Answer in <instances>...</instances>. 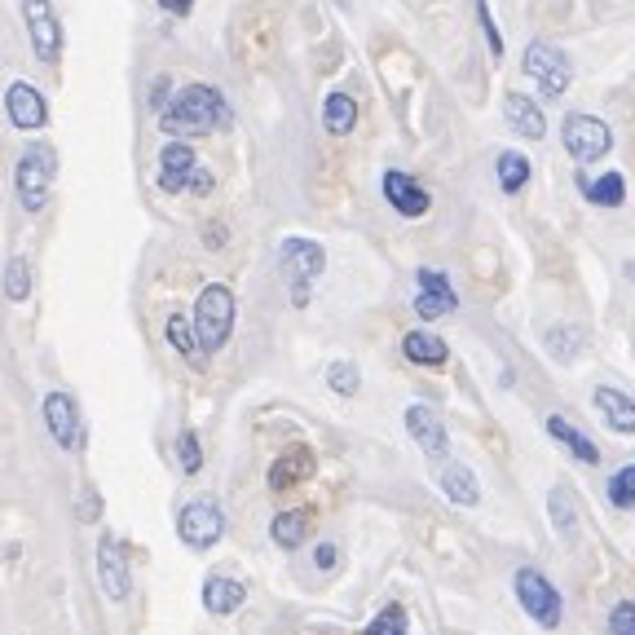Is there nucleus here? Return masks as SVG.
<instances>
[{"label":"nucleus","mask_w":635,"mask_h":635,"mask_svg":"<svg viewBox=\"0 0 635 635\" xmlns=\"http://www.w3.org/2000/svg\"><path fill=\"white\" fill-rule=\"evenodd\" d=\"M159 128L168 137H204L217 128H230V102L221 89L212 84H186L164 111H159Z\"/></svg>","instance_id":"obj_1"},{"label":"nucleus","mask_w":635,"mask_h":635,"mask_svg":"<svg viewBox=\"0 0 635 635\" xmlns=\"http://www.w3.org/2000/svg\"><path fill=\"white\" fill-rule=\"evenodd\" d=\"M53 177H58V155L53 146L44 142H31L22 146L18 164H13V199L22 212H44L49 208V195H53Z\"/></svg>","instance_id":"obj_2"},{"label":"nucleus","mask_w":635,"mask_h":635,"mask_svg":"<svg viewBox=\"0 0 635 635\" xmlns=\"http://www.w3.org/2000/svg\"><path fill=\"white\" fill-rule=\"evenodd\" d=\"M235 292L226 283H208L195 301V331H199V344H204V357L208 353H221L235 335Z\"/></svg>","instance_id":"obj_3"},{"label":"nucleus","mask_w":635,"mask_h":635,"mask_svg":"<svg viewBox=\"0 0 635 635\" xmlns=\"http://www.w3.org/2000/svg\"><path fill=\"white\" fill-rule=\"evenodd\" d=\"M512 592L521 601V610L543 627V632H556L565 623V601L556 592V583H548V574H539L534 565H521L512 574Z\"/></svg>","instance_id":"obj_4"},{"label":"nucleus","mask_w":635,"mask_h":635,"mask_svg":"<svg viewBox=\"0 0 635 635\" xmlns=\"http://www.w3.org/2000/svg\"><path fill=\"white\" fill-rule=\"evenodd\" d=\"M177 534H181V543L195 548V552L217 548L221 534H226V512H221V503L208 499V495H204V499H190V503L177 512Z\"/></svg>","instance_id":"obj_5"},{"label":"nucleus","mask_w":635,"mask_h":635,"mask_svg":"<svg viewBox=\"0 0 635 635\" xmlns=\"http://www.w3.org/2000/svg\"><path fill=\"white\" fill-rule=\"evenodd\" d=\"M525 75H534L539 80V89H543V97H561L565 89H570V80H574V62H570V53L561 49V44H552V40H534L530 49H525Z\"/></svg>","instance_id":"obj_6"},{"label":"nucleus","mask_w":635,"mask_h":635,"mask_svg":"<svg viewBox=\"0 0 635 635\" xmlns=\"http://www.w3.org/2000/svg\"><path fill=\"white\" fill-rule=\"evenodd\" d=\"M561 142H565V150H570L579 164H592V159H605V155H610L614 133H610L605 119H596V115H587V111H574V115H565V124H561Z\"/></svg>","instance_id":"obj_7"},{"label":"nucleus","mask_w":635,"mask_h":635,"mask_svg":"<svg viewBox=\"0 0 635 635\" xmlns=\"http://www.w3.org/2000/svg\"><path fill=\"white\" fill-rule=\"evenodd\" d=\"M22 22H27L31 53H35L44 66H53V62L62 58V44H66L62 22H58V13H53V0H22Z\"/></svg>","instance_id":"obj_8"},{"label":"nucleus","mask_w":635,"mask_h":635,"mask_svg":"<svg viewBox=\"0 0 635 635\" xmlns=\"http://www.w3.org/2000/svg\"><path fill=\"white\" fill-rule=\"evenodd\" d=\"M4 115H9V124L18 133H35V128L49 124V97L31 80H13L4 89Z\"/></svg>","instance_id":"obj_9"},{"label":"nucleus","mask_w":635,"mask_h":635,"mask_svg":"<svg viewBox=\"0 0 635 635\" xmlns=\"http://www.w3.org/2000/svg\"><path fill=\"white\" fill-rule=\"evenodd\" d=\"M195 173H199L195 146H190L186 137H168V146L159 150V177H155L159 190H164V195H181V190H190Z\"/></svg>","instance_id":"obj_10"},{"label":"nucleus","mask_w":635,"mask_h":635,"mask_svg":"<svg viewBox=\"0 0 635 635\" xmlns=\"http://www.w3.org/2000/svg\"><path fill=\"white\" fill-rule=\"evenodd\" d=\"M40 410H44V424H49V433H53V441H58L62 450H80V446H84V424H80V406H75L71 393L53 388Z\"/></svg>","instance_id":"obj_11"},{"label":"nucleus","mask_w":635,"mask_h":635,"mask_svg":"<svg viewBox=\"0 0 635 635\" xmlns=\"http://www.w3.org/2000/svg\"><path fill=\"white\" fill-rule=\"evenodd\" d=\"M97 583L111 601H128L133 592V574H128V556H124V543L115 534H102L97 539Z\"/></svg>","instance_id":"obj_12"},{"label":"nucleus","mask_w":635,"mask_h":635,"mask_svg":"<svg viewBox=\"0 0 635 635\" xmlns=\"http://www.w3.org/2000/svg\"><path fill=\"white\" fill-rule=\"evenodd\" d=\"M379 190H384V199H388V208L397 212V217H424L428 208H433V199H428V190L410 177V173H402V168H388L384 177H379Z\"/></svg>","instance_id":"obj_13"},{"label":"nucleus","mask_w":635,"mask_h":635,"mask_svg":"<svg viewBox=\"0 0 635 635\" xmlns=\"http://www.w3.org/2000/svg\"><path fill=\"white\" fill-rule=\"evenodd\" d=\"M406 433L415 437V446H419L428 459H446L450 433H446V424H441V415H437L433 406H424V402L406 406Z\"/></svg>","instance_id":"obj_14"},{"label":"nucleus","mask_w":635,"mask_h":635,"mask_svg":"<svg viewBox=\"0 0 635 635\" xmlns=\"http://www.w3.org/2000/svg\"><path fill=\"white\" fill-rule=\"evenodd\" d=\"M415 283H419V292H415V314L424 318V322H433V318H446L459 310V296H455V288H450V279L446 274H437V270H419L415 274Z\"/></svg>","instance_id":"obj_15"},{"label":"nucleus","mask_w":635,"mask_h":635,"mask_svg":"<svg viewBox=\"0 0 635 635\" xmlns=\"http://www.w3.org/2000/svg\"><path fill=\"white\" fill-rule=\"evenodd\" d=\"M279 261L292 274V283H314L318 274L326 270V252H322V243H314V239H283Z\"/></svg>","instance_id":"obj_16"},{"label":"nucleus","mask_w":635,"mask_h":635,"mask_svg":"<svg viewBox=\"0 0 635 635\" xmlns=\"http://www.w3.org/2000/svg\"><path fill=\"white\" fill-rule=\"evenodd\" d=\"M314 477V450L310 446H292V450H283L279 459H274V468H270V490L274 495H288V490H296L301 481H310Z\"/></svg>","instance_id":"obj_17"},{"label":"nucleus","mask_w":635,"mask_h":635,"mask_svg":"<svg viewBox=\"0 0 635 635\" xmlns=\"http://www.w3.org/2000/svg\"><path fill=\"white\" fill-rule=\"evenodd\" d=\"M592 402H596V410H601V419H605V428H610V433H618V437H635V397H627L623 388L601 384V388L592 393Z\"/></svg>","instance_id":"obj_18"},{"label":"nucleus","mask_w":635,"mask_h":635,"mask_svg":"<svg viewBox=\"0 0 635 635\" xmlns=\"http://www.w3.org/2000/svg\"><path fill=\"white\" fill-rule=\"evenodd\" d=\"M243 605H248V587H243L239 579H230V574L204 579V610H208V614L230 618V614H239Z\"/></svg>","instance_id":"obj_19"},{"label":"nucleus","mask_w":635,"mask_h":635,"mask_svg":"<svg viewBox=\"0 0 635 635\" xmlns=\"http://www.w3.org/2000/svg\"><path fill=\"white\" fill-rule=\"evenodd\" d=\"M503 115H508L512 133H521L525 142H539V137L548 133V119H543L539 102H534V97H525V93H517V89L503 97Z\"/></svg>","instance_id":"obj_20"},{"label":"nucleus","mask_w":635,"mask_h":635,"mask_svg":"<svg viewBox=\"0 0 635 635\" xmlns=\"http://www.w3.org/2000/svg\"><path fill=\"white\" fill-rule=\"evenodd\" d=\"M543 428H548V437H552V441H561L579 464H592V468L601 464V446H596L583 428H574L565 415H548V424H543Z\"/></svg>","instance_id":"obj_21"},{"label":"nucleus","mask_w":635,"mask_h":635,"mask_svg":"<svg viewBox=\"0 0 635 635\" xmlns=\"http://www.w3.org/2000/svg\"><path fill=\"white\" fill-rule=\"evenodd\" d=\"M437 486H441V495H446L450 503H459V508H477V503H481V486H477L472 468H464V464H441Z\"/></svg>","instance_id":"obj_22"},{"label":"nucleus","mask_w":635,"mask_h":635,"mask_svg":"<svg viewBox=\"0 0 635 635\" xmlns=\"http://www.w3.org/2000/svg\"><path fill=\"white\" fill-rule=\"evenodd\" d=\"M310 525H314L310 508H288V512H279V517L270 521V539H274L283 552H296V548L310 539Z\"/></svg>","instance_id":"obj_23"},{"label":"nucleus","mask_w":635,"mask_h":635,"mask_svg":"<svg viewBox=\"0 0 635 635\" xmlns=\"http://www.w3.org/2000/svg\"><path fill=\"white\" fill-rule=\"evenodd\" d=\"M402 357L415 362V366H441V362L450 357V348H446V340L433 335V331H406V335H402Z\"/></svg>","instance_id":"obj_24"},{"label":"nucleus","mask_w":635,"mask_h":635,"mask_svg":"<svg viewBox=\"0 0 635 635\" xmlns=\"http://www.w3.org/2000/svg\"><path fill=\"white\" fill-rule=\"evenodd\" d=\"M322 128L331 137H348L357 128V102L348 93H340V89L326 93V102H322Z\"/></svg>","instance_id":"obj_25"},{"label":"nucleus","mask_w":635,"mask_h":635,"mask_svg":"<svg viewBox=\"0 0 635 635\" xmlns=\"http://www.w3.org/2000/svg\"><path fill=\"white\" fill-rule=\"evenodd\" d=\"M164 335H168V344L190 362V366H204V344H199V331H195V318L186 314H168L164 322Z\"/></svg>","instance_id":"obj_26"},{"label":"nucleus","mask_w":635,"mask_h":635,"mask_svg":"<svg viewBox=\"0 0 635 635\" xmlns=\"http://www.w3.org/2000/svg\"><path fill=\"white\" fill-rule=\"evenodd\" d=\"M495 173H499L503 195H517V190L530 186V159H525L521 150H503V155L495 159Z\"/></svg>","instance_id":"obj_27"},{"label":"nucleus","mask_w":635,"mask_h":635,"mask_svg":"<svg viewBox=\"0 0 635 635\" xmlns=\"http://www.w3.org/2000/svg\"><path fill=\"white\" fill-rule=\"evenodd\" d=\"M583 195H587L596 208H623L627 181H623V173H605V177H596V181H583Z\"/></svg>","instance_id":"obj_28"},{"label":"nucleus","mask_w":635,"mask_h":635,"mask_svg":"<svg viewBox=\"0 0 635 635\" xmlns=\"http://www.w3.org/2000/svg\"><path fill=\"white\" fill-rule=\"evenodd\" d=\"M548 517H552V525L561 530V539H565V543H574V539H579V512H574L570 490H552V495H548Z\"/></svg>","instance_id":"obj_29"},{"label":"nucleus","mask_w":635,"mask_h":635,"mask_svg":"<svg viewBox=\"0 0 635 635\" xmlns=\"http://www.w3.org/2000/svg\"><path fill=\"white\" fill-rule=\"evenodd\" d=\"M4 296L13 305H22L31 296V266H27V257H9V266H4Z\"/></svg>","instance_id":"obj_30"},{"label":"nucleus","mask_w":635,"mask_h":635,"mask_svg":"<svg viewBox=\"0 0 635 635\" xmlns=\"http://www.w3.org/2000/svg\"><path fill=\"white\" fill-rule=\"evenodd\" d=\"M326 388L335 393V397H353L357 388H362V371H357V362H331L326 366Z\"/></svg>","instance_id":"obj_31"},{"label":"nucleus","mask_w":635,"mask_h":635,"mask_svg":"<svg viewBox=\"0 0 635 635\" xmlns=\"http://www.w3.org/2000/svg\"><path fill=\"white\" fill-rule=\"evenodd\" d=\"M605 495H610V503H614V508L632 512V508H635V464H623V468L610 477Z\"/></svg>","instance_id":"obj_32"},{"label":"nucleus","mask_w":635,"mask_h":635,"mask_svg":"<svg viewBox=\"0 0 635 635\" xmlns=\"http://www.w3.org/2000/svg\"><path fill=\"white\" fill-rule=\"evenodd\" d=\"M362 635H410V627H406V610H402V605H384V610L366 623V632Z\"/></svg>","instance_id":"obj_33"},{"label":"nucleus","mask_w":635,"mask_h":635,"mask_svg":"<svg viewBox=\"0 0 635 635\" xmlns=\"http://www.w3.org/2000/svg\"><path fill=\"white\" fill-rule=\"evenodd\" d=\"M177 464H181V472H186V477H195V472L204 468L199 433H190V428H181V433H177Z\"/></svg>","instance_id":"obj_34"},{"label":"nucleus","mask_w":635,"mask_h":635,"mask_svg":"<svg viewBox=\"0 0 635 635\" xmlns=\"http://www.w3.org/2000/svg\"><path fill=\"white\" fill-rule=\"evenodd\" d=\"M579 344H583V331H579V326H556V331H548V348H552L561 362H570V357L579 353Z\"/></svg>","instance_id":"obj_35"},{"label":"nucleus","mask_w":635,"mask_h":635,"mask_svg":"<svg viewBox=\"0 0 635 635\" xmlns=\"http://www.w3.org/2000/svg\"><path fill=\"white\" fill-rule=\"evenodd\" d=\"M610 635H635V601H618L610 610Z\"/></svg>","instance_id":"obj_36"},{"label":"nucleus","mask_w":635,"mask_h":635,"mask_svg":"<svg viewBox=\"0 0 635 635\" xmlns=\"http://www.w3.org/2000/svg\"><path fill=\"white\" fill-rule=\"evenodd\" d=\"M477 18H481V27H486V44H490V53H495V58H503V35H499V27H495V18H490V0H477Z\"/></svg>","instance_id":"obj_37"},{"label":"nucleus","mask_w":635,"mask_h":635,"mask_svg":"<svg viewBox=\"0 0 635 635\" xmlns=\"http://www.w3.org/2000/svg\"><path fill=\"white\" fill-rule=\"evenodd\" d=\"M212 186H217V177H212L208 168H199V173H195V181H190V195H199V199H204V195H212Z\"/></svg>","instance_id":"obj_38"},{"label":"nucleus","mask_w":635,"mask_h":635,"mask_svg":"<svg viewBox=\"0 0 635 635\" xmlns=\"http://www.w3.org/2000/svg\"><path fill=\"white\" fill-rule=\"evenodd\" d=\"M168 93H173V80H168V75H159V80H155V93H150V106H155V111H164V106H168V102H164Z\"/></svg>","instance_id":"obj_39"},{"label":"nucleus","mask_w":635,"mask_h":635,"mask_svg":"<svg viewBox=\"0 0 635 635\" xmlns=\"http://www.w3.org/2000/svg\"><path fill=\"white\" fill-rule=\"evenodd\" d=\"M314 565H318V570H335V543H318Z\"/></svg>","instance_id":"obj_40"},{"label":"nucleus","mask_w":635,"mask_h":635,"mask_svg":"<svg viewBox=\"0 0 635 635\" xmlns=\"http://www.w3.org/2000/svg\"><path fill=\"white\" fill-rule=\"evenodd\" d=\"M226 239H230V235H226V226H217V221H212V226H204V243H208V248H226Z\"/></svg>","instance_id":"obj_41"},{"label":"nucleus","mask_w":635,"mask_h":635,"mask_svg":"<svg viewBox=\"0 0 635 635\" xmlns=\"http://www.w3.org/2000/svg\"><path fill=\"white\" fill-rule=\"evenodd\" d=\"M97 512H102V499H97V490H84V508H80V517H84V521H93Z\"/></svg>","instance_id":"obj_42"},{"label":"nucleus","mask_w":635,"mask_h":635,"mask_svg":"<svg viewBox=\"0 0 635 635\" xmlns=\"http://www.w3.org/2000/svg\"><path fill=\"white\" fill-rule=\"evenodd\" d=\"M159 9L173 13V18H186V13L195 9V0H159Z\"/></svg>","instance_id":"obj_43"},{"label":"nucleus","mask_w":635,"mask_h":635,"mask_svg":"<svg viewBox=\"0 0 635 635\" xmlns=\"http://www.w3.org/2000/svg\"><path fill=\"white\" fill-rule=\"evenodd\" d=\"M292 305H296V310L310 305V283H292Z\"/></svg>","instance_id":"obj_44"}]
</instances>
